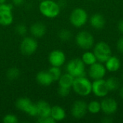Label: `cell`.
Instances as JSON below:
<instances>
[{"label":"cell","mask_w":123,"mask_h":123,"mask_svg":"<svg viewBox=\"0 0 123 123\" xmlns=\"http://www.w3.org/2000/svg\"><path fill=\"white\" fill-rule=\"evenodd\" d=\"M72 88L78 95L87 97L92 93V83L84 76H79L74 79Z\"/></svg>","instance_id":"cell-1"},{"label":"cell","mask_w":123,"mask_h":123,"mask_svg":"<svg viewBox=\"0 0 123 123\" xmlns=\"http://www.w3.org/2000/svg\"><path fill=\"white\" fill-rule=\"evenodd\" d=\"M39 10L44 17L48 18H55L59 15L61 7L58 2H55L53 0H44L40 1Z\"/></svg>","instance_id":"cell-2"},{"label":"cell","mask_w":123,"mask_h":123,"mask_svg":"<svg viewBox=\"0 0 123 123\" xmlns=\"http://www.w3.org/2000/svg\"><path fill=\"white\" fill-rule=\"evenodd\" d=\"M93 53H94L97 61L100 63H105V61L112 55L110 46L104 41L99 42L95 45Z\"/></svg>","instance_id":"cell-3"},{"label":"cell","mask_w":123,"mask_h":123,"mask_svg":"<svg viewBox=\"0 0 123 123\" xmlns=\"http://www.w3.org/2000/svg\"><path fill=\"white\" fill-rule=\"evenodd\" d=\"M69 19L73 26L79 28L83 27L87 22L88 14L82 8H76L71 12Z\"/></svg>","instance_id":"cell-4"},{"label":"cell","mask_w":123,"mask_h":123,"mask_svg":"<svg viewBox=\"0 0 123 123\" xmlns=\"http://www.w3.org/2000/svg\"><path fill=\"white\" fill-rule=\"evenodd\" d=\"M66 71L74 78L83 76L85 74V64L81 58H74L68 63Z\"/></svg>","instance_id":"cell-5"},{"label":"cell","mask_w":123,"mask_h":123,"mask_svg":"<svg viewBox=\"0 0 123 123\" xmlns=\"http://www.w3.org/2000/svg\"><path fill=\"white\" fill-rule=\"evenodd\" d=\"M76 45L84 50H89L94 45V37L88 31H81L76 36Z\"/></svg>","instance_id":"cell-6"},{"label":"cell","mask_w":123,"mask_h":123,"mask_svg":"<svg viewBox=\"0 0 123 123\" xmlns=\"http://www.w3.org/2000/svg\"><path fill=\"white\" fill-rule=\"evenodd\" d=\"M16 107L27 114L30 116L35 117L37 116V107L36 104H34L29 98L21 97L18 99L16 102Z\"/></svg>","instance_id":"cell-7"},{"label":"cell","mask_w":123,"mask_h":123,"mask_svg":"<svg viewBox=\"0 0 123 123\" xmlns=\"http://www.w3.org/2000/svg\"><path fill=\"white\" fill-rule=\"evenodd\" d=\"M12 5L10 4H0V25L9 26L13 22Z\"/></svg>","instance_id":"cell-8"},{"label":"cell","mask_w":123,"mask_h":123,"mask_svg":"<svg viewBox=\"0 0 123 123\" xmlns=\"http://www.w3.org/2000/svg\"><path fill=\"white\" fill-rule=\"evenodd\" d=\"M38 45L36 40L31 37L23 38L20 44V51L25 55H31L37 49Z\"/></svg>","instance_id":"cell-9"},{"label":"cell","mask_w":123,"mask_h":123,"mask_svg":"<svg viewBox=\"0 0 123 123\" xmlns=\"http://www.w3.org/2000/svg\"><path fill=\"white\" fill-rule=\"evenodd\" d=\"M107 69L105 66H104L102 63L96 62L94 64L89 66V76L93 80L102 79L106 75Z\"/></svg>","instance_id":"cell-10"},{"label":"cell","mask_w":123,"mask_h":123,"mask_svg":"<svg viewBox=\"0 0 123 123\" xmlns=\"http://www.w3.org/2000/svg\"><path fill=\"white\" fill-rule=\"evenodd\" d=\"M109 89L107 86L106 81L103 79L94 80L92 82V92L97 97L104 98L105 97L108 93Z\"/></svg>","instance_id":"cell-11"},{"label":"cell","mask_w":123,"mask_h":123,"mask_svg":"<svg viewBox=\"0 0 123 123\" xmlns=\"http://www.w3.org/2000/svg\"><path fill=\"white\" fill-rule=\"evenodd\" d=\"M87 112V104L82 100H77L72 105L71 112L75 119L80 120L83 118Z\"/></svg>","instance_id":"cell-12"},{"label":"cell","mask_w":123,"mask_h":123,"mask_svg":"<svg viewBox=\"0 0 123 123\" xmlns=\"http://www.w3.org/2000/svg\"><path fill=\"white\" fill-rule=\"evenodd\" d=\"M101 110L107 115H111L115 114L118 108V104L115 99L105 98L102 100Z\"/></svg>","instance_id":"cell-13"},{"label":"cell","mask_w":123,"mask_h":123,"mask_svg":"<svg viewBox=\"0 0 123 123\" xmlns=\"http://www.w3.org/2000/svg\"><path fill=\"white\" fill-rule=\"evenodd\" d=\"M66 55L60 50H54L48 55V61L52 66L61 67L66 62Z\"/></svg>","instance_id":"cell-14"},{"label":"cell","mask_w":123,"mask_h":123,"mask_svg":"<svg viewBox=\"0 0 123 123\" xmlns=\"http://www.w3.org/2000/svg\"><path fill=\"white\" fill-rule=\"evenodd\" d=\"M37 107V116L39 117H45L50 116L51 107L44 100H40L36 104Z\"/></svg>","instance_id":"cell-15"},{"label":"cell","mask_w":123,"mask_h":123,"mask_svg":"<svg viewBox=\"0 0 123 123\" xmlns=\"http://www.w3.org/2000/svg\"><path fill=\"white\" fill-rule=\"evenodd\" d=\"M90 24L92 27L94 29L97 30H100L102 29L106 23L105 18L104 16L99 13H96L94 14L91 17H90Z\"/></svg>","instance_id":"cell-16"},{"label":"cell","mask_w":123,"mask_h":123,"mask_svg":"<svg viewBox=\"0 0 123 123\" xmlns=\"http://www.w3.org/2000/svg\"><path fill=\"white\" fill-rule=\"evenodd\" d=\"M46 27L42 22H35L30 27V32L35 37H42L46 33Z\"/></svg>","instance_id":"cell-17"},{"label":"cell","mask_w":123,"mask_h":123,"mask_svg":"<svg viewBox=\"0 0 123 123\" xmlns=\"http://www.w3.org/2000/svg\"><path fill=\"white\" fill-rule=\"evenodd\" d=\"M36 81L39 84L44 86H50L53 82V80L49 72L45 71H42L37 73L36 76Z\"/></svg>","instance_id":"cell-18"},{"label":"cell","mask_w":123,"mask_h":123,"mask_svg":"<svg viewBox=\"0 0 123 123\" xmlns=\"http://www.w3.org/2000/svg\"><path fill=\"white\" fill-rule=\"evenodd\" d=\"M105 66L107 71H108L110 72H115L120 69L121 63H120V59L117 57L111 55L105 61Z\"/></svg>","instance_id":"cell-19"},{"label":"cell","mask_w":123,"mask_h":123,"mask_svg":"<svg viewBox=\"0 0 123 123\" xmlns=\"http://www.w3.org/2000/svg\"><path fill=\"white\" fill-rule=\"evenodd\" d=\"M50 116L55 122H58L63 120L66 118V114L63 108H62L61 106L55 105L51 107Z\"/></svg>","instance_id":"cell-20"},{"label":"cell","mask_w":123,"mask_h":123,"mask_svg":"<svg viewBox=\"0 0 123 123\" xmlns=\"http://www.w3.org/2000/svg\"><path fill=\"white\" fill-rule=\"evenodd\" d=\"M74 79L75 78L68 73H66V74H64L63 75H61V76L58 79L59 86L71 89L72 87Z\"/></svg>","instance_id":"cell-21"},{"label":"cell","mask_w":123,"mask_h":123,"mask_svg":"<svg viewBox=\"0 0 123 123\" xmlns=\"http://www.w3.org/2000/svg\"><path fill=\"white\" fill-rule=\"evenodd\" d=\"M81 60L84 62L85 65L87 66H91L94 64V63L97 62V59L93 52L90 51H86L85 52L81 57Z\"/></svg>","instance_id":"cell-22"},{"label":"cell","mask_w":123,"mask_h":123,"mask_svg":"<svg viewBox=\"0 0 123 123\" xmlns=\"http://www.w3.org/2000/svg\"><path fill=\"white\" fill-rule=\"evenodd\" d=\"M107 86L110 92L117 91L120 88V81L115 76H111L106 80Z\"/></svg>","instance_id":"cell-23"},{"label":"cell","mask_w":123,"mask_h":123,"mask_svg":"<svg viewBox=\"0 0 123 123\" xmlns=\"http://www.w3.org/2000/svg\"><path fill=\"white\" fill-rule=\"evenodd\" d=\"M87 110L92 115H97L101 111V103L98 101L93 100L87 105Z\"/></svg>","instance_id":"cell-24"},{"label":"cell","mask_w":123,"mask_h":123,"mask_svg":"<svg viewBox=\"0 0 123 123\" xmlns=\"http://www.w3.org/2000/svg\"><path fill=\"white\" fill-rule=\"evenodd\" d=\"M51 76L53 81H58L60 77L61 76V71L60 69V67H56V66H52L51 68H49L48 71Z\"/></svg>","instance_id":"cell-25"},{"label":"cell","mask_w":123,"mask_h":123,"mask_svg":"<svg viewBox=\"0 0 123 123\" xmlns=\"http://www.w3.org/2000/svg\"><path fill=\"white\" fill-rule=\"evenodd\" d=\"M20 72L17 68H11L6 72V76L9 80H16L19 77Z\"/></svg>","instance_id":"cell-26"},{"label":"cell","mask_w":123,"mask_h":123,"mask_svg":"<svg viewBox=\"0 0 123 123\" xmlns=\"http://www.w3.org/2000/svg\"><path fill=\"white\" fill-rule=\"evenodd\" d=\"M58 37L62 41H68L72 37V33L69 30L63 29L58 33Z\"/></svg>","instance_id":"cell-27"},{"label":"cell","mask_w":123,"mask_h":123,"mask_svg":"<svg viewBox=\"0 0 123 123\" xmlns=\"http://www.w3.org/2000/svg\"><path fill=\"white\" fill-rule=\"evenodd\" d=\"M18 122V119L16 115L13 114H8L6 115L3 117V123H17Z\"/></svg>","instance_id":"cell-28"},{"label":"cell","mask_w":123,"mask_h":123,"mask_svg":"<svg viewBox=\"0 0 123 123\" xmlns=\"http://www.w3.org/2000/svg\"><path fill=\"white\" fill-rule=\"evenodd\" d=\"M15 31L19 35H25L27 33V27L23 24H19L16 26Z\"/></svg>","instance_id":"cell-29"},{"label":"cell","mask_w":123,"mask_h":123,"mask_svg":"<svg viewBox=\"0 0 123 123\" xmlns=\"http://www.w3.org/2000/svg\"><path fill=\"white\" fill-rule=\"evenodd\" d=\"M58 93L59 96H61V97H66L70 94V88L59 86V89L58 90Z\"/></svg>","instance_id":"cell-30"},{"label":"cell","mask_w":123,"mask_h":123,"mask_svg":"<svg viewBox=\"0 0 123 123\" xmlns=\"http://www.w3.org/2000/svg\"><path fill=\"white\" fill-rule=\"evenodd\" d=\"M37 122L39 123H55V121L53 119L51 116L45 117H38Z\"/></svg>","instance_id":"cell-31"},{"label":"cell","mask_w":123,"mask_h":123,"mask_svg":"<svg viewBox=\"0 0 123 123\" xmlns=\"http://www.w3.org/2000/svg\"><path fill=\"white\" fill-rule=\"evenodd\" d=\"M117 48L120 53L123 54V37L118 40L117 43Z\"/></svg>","instance_id":"cell-32"},{"label":"cell","mask_w":123,"mask_h":123,"mask_svg":"<svg viewBox=\"0 0 123 123\" xmlns=\"http://www.w3.org/2000/svg\"><path fill=\"white\" fill-rule=\"evenodd\" d=\"M117 27H118L119 31L123 35V19L120 20V21L118 22V24H117Z\"/></svg>","instance_id":"cell-33"},{"label":"cell","mask_w":123,"mask_h":123,"mask_svg":"<svg viewBox=\"0 0 123 123\" xmlns=\"http://www.w3.org/2000/svg\"><path fill=\"white\" fill-rule=\"evenodd\" d=\"M12 3L16 6H20L25 1V0H12Z\"/></svg>","instance_id":"cell-34"},{"label":"cell","mask_w":123,"mask_h":123,"mask_svg":"<svg viewBox=\"0 0 123 123\" xmlns=\"http://www.w3.org/2000/svg\"><path fill=\"white\" fill-rule=\"evenodd\" d=\"M112 121H113V120L112 118H110V117H105L102 120V123H112Z\"/></svg>","instance_id":"cell-35"},{"label":"cell","mask_w":123,"mask_h":123,"mask_svg":"<svg viewBox=\"0 0 123 123\" xmlns=\"http://www.w3.org/2000/svg\"><path fill=\"white\" fill-rule=\"evenodd\" d=\"M58 4L59 6H60L61 9L62 7H64V6H66V0H59V1L58 2Z\"/></svg>","instance_id":"cell-36"},{"label":"cell","mask_w":123,"mask_h":123,"mask_svg":"<svg viewBox=\"0 0 123 123\" xmlns=\"http://www.w3.org/2000/svg\"><path fill=\"white\" fill-rule=\"evenodd\" d=\"M120 95L121 98L123 99V86H122V88L120 90Z\"/></svg>","instance_id":"cell-37"},{"label":"cell","mask_w":123,"mask_h":123,"mask_svg":"<svg viewBox=\"0 0 123 123\" xmlns=\"http://www.w3.org/2000/svg\"><path fill=\"white\" fill-rule=\"evenodd\" d=\"M6 0H0V4H3V3H5Z\"/></svg>","instance_id":"cell-38"},{"label":"cell","mask_w":123,"mask_h":123,"mask_svg":"<svg viewBox=\"0 0 123 123\" xmlns=\"http://www.w3.org/2000/svg\"><path fill=\"white\" fill-rule=\"evenodd\" d=\"M122 79H123V74H122Z\"/></svg>","instance_id":"cell-39"},{"label":"cell","mask_w":123,"mask_h":123,"mask_svg":"<svg viewBox=\"0 0 123 123\" xmlns=\"http://www.w3.org/2000/svg\"><path fill=\"white\" fill-rule=\"evenodd\" d=\"M39 1H44V0H39Z\"/></svg>","instance_id":"cell-40"}]
</instances>
